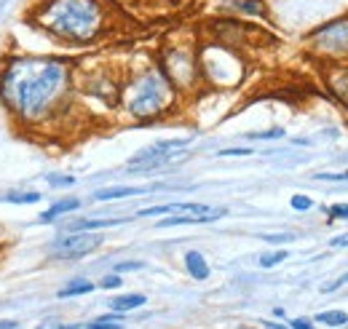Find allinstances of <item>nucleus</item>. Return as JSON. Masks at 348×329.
Listing matches in <instances>:
<instances>
[{
    "label": "nucleus",
    "instance_id": "nucleus-3",
    "mask_svg": "<svg viewBox=\"0 0 348 329\" xmlns=\"http://www.w3.org/2000/svg\"><path fill=\"white\" fill-rule=\"evenodd\" d=\"M174 102V86L161 70H145L123 88V107L137 121H150L166 112Z\"/></svg>",
    "mask_w": 348,
    "mask_h": 329
},
{
    "label": "nucleus",
    "instance_id": "nucleus-10",
    "mask_svg": "<svg viewBox=\"0 0 348 329\" xmlns=\"http://www.w3.org/2000/svg\"><path fill=\"white\" fill-rule=\"evenodd\" d=\"M185 268H187V273H190L193 279H198V281L209 279V263H207V257H204L201 252H187L185 254Z\"/></svg>",
    "mask_w": 348,
    "mask_h": 329
},
{
    "label": "nucleus",
    "instance_id": "nucleus-23",
    "mask_svg": "<svg viewBox=\"0 0 348 329\" xmlns=\"http://www.w3.org/2000/svg\"><path fill=\"white\" fill-rule=\"evenodd\" d=\"M236 8H241L244 14H262L260 0H241V3H236Z\"/></svg>",
    "mask_w": 348,
    "mask_h": 329
},
{
    "label": "nucleus",
    "instance_id": "nucleus-31",
    "mask_svg": "<svg viewBox=\"0 0 348 329\" xmlns=\"http://www.w3.org/2000/svg\"><path fill=\"white\" fill-rule=\"evenodd\" d=\"M329 246H335V249H343V246H348V233H343V236H335L332 241H329Z\"/></svg>",
    "mask_w": 348,
    "mask_h": 329
},
{
    "label": "nucleus",
    "instance_id": "nucleus-8",
    "mask_svg": "<svg viewBox=\"0 0 348 329\" xmlns=\"http://www.w3.org/2000/svg\"><path fill=\"white\" fill-rule=\"evenodd\" d=\"M313 43L324 54H332V56L346 54L348 51V19H338L332 24L316 30L313 32Z\"/></svg>",
    "mask_w": 348,
    "mask_h": 329
},
{
    "label": "nucleus",
    "instance_id": "nucleus-12",
    "mask_svg": "<svg viewBox=\"0 0 348 329\" xmlns=\"http://www.w3.org/2000/svg\"><path fill=\"white\" fill-rule=\"evenodd\" d=\"M147 193L145 188H105V190H96L94 198L96 201H113V198H131V196H142Z\"/></svg>",
    "mask_w": 348,
    "mask_h": 329
},
{
    "label": "nucleus",
    "instance_id": "nucleus-26",
    "mask_svg": "<svg viewBox=\"0 0 348 329\" xmlns=\"http://www.w3.org/2000/svg\"><path fill=\"white\" fill-rule=\"evenodd\" d=\"M139 268H142V263H118L116 268H113V273L121 276V273H129V270H139Z\"/></svg>",
    "mask_w": 348,
    "mask_h": 329
},
{
    "label": "nucleus",
    "instance_id": "nucleus-33",
    "mask_svg": "<svg viewBox=\"0 0 348 329\" xmlns=\"http://www.w3.org/2000/svg\"><path fill=\"white\" fill-rule=\"evenodd\" d=\"M292 329H313V324H311V321H305V319H295Z\"/></svg>",
    "mask_w": 348,
    "mask_h": 329
},
{
    "label": "nucleus",
    "instance_id": "nucleus-22",
    "mask_svg": "<svg viewBox=\"0 0 348 329\" xmlns=\"http://www.w3.org/2000/svg\"><path fill=\"white\" fill-rule=\"evenodd\" d=\"M284 137V129H271V132H255V134H247V139H278Z\"/></svg>",
    "mask_w": 348,
    "mask_h": 329
},
{
    "label": "nucleus",
    "instance_id": "nucleus-30",
    "mask_svg": "<svg viewBox=\"0 0 348 329\" xmlns=\"http://www.w3.org/2000/svg\"><path fill=\"white\" fill-rule=\"evenodd\" d=\"M38 329H72V327H65L62 321H56V319H48V321H43Z\"/></svg>",
    "mask_w": 348,
    "mask_h": 329
},
{
    "label": "nucleus",
    "instance_id": "nucleus-21",
    "mask_svg": "<svg viewBox=\"0 0 348 329\" xmlns=\"http://www.w3.org/2000/svg\"><path fill=\"white\" fill-rule=\"evenodd\" d=\"M72 182H75V177H67V174H51L48 177L51 188H70Z\"/></svg>",
    "mask_w": 348,
    "mask_h": 329
},
{
    "label": "nucleus",
    "instance_id": "nucleus-18",
    "mask_svg": "<svg viewBox=\"0 0 348 329\" xmlns=\"http://www.w3.org/2000/svg\"><path fill=\"white\" fill-rule=\"evenodd\" d=\"M287 257H289L287 249H278V252H265V254L260 257V268H273V265L284 263Z\"/></svg>",
    "mask_w": 348,
    "mask_h": 329
},
{
    "label": "nucleus",
    "instance_id": "nucleus-32",
    "mask_svg": "<svg viewBox=\"0 0 348 329\" xmlns=\"http://www.w3.org/2000/svg\"><path fill=\"white\" fill-rule=\"evenodd\" d=\"M329 214H332V217H340V219H348V206H340L338 203V206L329 209Z\"/></svg>",
    "mask_w": 348,
    "mask_h": 329
},
{
    "label": "nucleus",
    "instance_id": "nucleus-24",
    "mask_svg": "<svg viewBox=\"0 0 348 329\" xmlns=\"http://www.w3.org/2000/svg\"><path fill=\"white\" fill-rule=\"evenodd\" d=\"M262 241H268V243H287V241H292V233H262L260 236Z\"/></svg>",
    "mask_w": 348,
    "mask_h": 329
},
{
    "label": "nucleus",
    "instance_id": "nucleus-16",
    "mask_svg": "<svg viewBox=\"0 0 348 329\" xmlns=\"http://www.w3.org/2000/svg\"><path fill=\"white\" fill-rule=\"evenodd\" d=\"M5 201H8V203H38V201H41V193H38V190H24V193H5Z\"/></svg>",
    "mask_w": 348,
    "mask_h": 329
},
{
    "label": "nucleus",
    "instance_id": "nucleus-20",
    "mask_svg": "<svg viewBox=\"0 0 348 329\" xmlns=\"http://www.w3.org/2000/svg\"><path fill=\"white\" fill-rule=\"evenodd\" d=\"M289 203H292V209H295V212H308V209L313 206V201H311L308 196H303V193H295V196H292V201H289Z\"/></svg>",
    "mask_w": 348,
    "mask_h": 329
},
{
    "label": "nucleus",
    "instance_id": "nucleus-34",
    "mask_svg": "<svg viewBox=\"0 0 348 329\" xmlns=\"http://www.w3.org/2000/svg\"><path fill=\"white\" fill-rule=\"evenodd\" d=\"M16 327H19V324H16L14 319H3V321H0V329H16Z\"/></svg>",
    "mask_w": 348,
    "mask_h": 329
},
{
    "label": "nucleus",
    "instance_id": "nucleus-5",
    "mask_svg": "<svg viewBox=\"0 0 348 329\" xmlns=\"http://www.w3.org/2000/svg\"><path fill=\"white\" fill-rule=\"evenodd\" d=\"M161 72L169 78L172 86H182L187 88L190 83H196L198 78V65H196V56L185 48H172L163 54V65Z\"/></svg>",
    "mask_w": 348,
    "mask_h": 329
},
{
    "label": "nucleus",
    "instance_id": "nucleus-11",
    "mask_svg": "<svg viewBox=\"0 0 348 329\" xmlns=\"http://www.w3.org/2000/svg\"><path fill=\"white\" fill-rule=\"evenodd\" d=\"M78 209H81V201H78V198H65V201H56L54 206L46 209V212L41 214V219H43V222H51V219L62 217V214L78 212Z\"/></svg>",
    "mask_w": 348,
    "mask_h": 329
},
{
    "label": "nucleus",
    "instance_id": "nucleus-2",
    "mask_svg": "<svg viewBox=\"0 0 348 329\" xmlns=\"http://www.w3.org/2000/svg\"><path fill=\"white\" fill-rule=\"evenodd\" d=\"M30 22L62 43L86 46L105 32L107 8L102 0H38Z\"/></svg>",
    "mask_w": 348,
    "mask_h": 329
},
{
    "label": "nucleus",
    "instance_id": "nucleus-28",
    "mask_svg": "<svg viewBox=\"0 0 348 329\" xmlns=\"http://www.w3.org/2000/svg\"><path fill=\"white\" fill-rule=\"evenodd\" d=\"M346 284H348V273H346V276H340V279H338V281H332V284H327V286H324V289H322V292H327V294H329V292H335V289H340V286H346Z\"/></svg>",
    "mask_w": 348,
    "mask_h": 329
},
{
    "label": "nucleus",
    "instance_id": "nucleus-19",
    "mask_svg": "<svg viewBox=\"0 0 348 329\" xmlns=\"http://www.w3.org/2000/svg\"><path fill=\"white\" fill-rule=\"evenodd\" d=\"M86 329H121V316H102V319L91 321Z\"/></svg>",
    "mask_w": 348,
    "mask_h": 329
},
{
    "label": "nucleus",
    "instance_id": "nucleus-15",
    "mask_svg": "<svg viewBox=\"0 0 348 329\" xmlns=\"http://www.w3.org/2000/svg\"><path fill=\"white\" fill-rule=\"evenodd\" d=\"M180 203H161V206H150V209H139L137 217H169V214L177 212Z\"/></svg>",
    "mask_w": 348,
    "mask_h": 329
},
{
    "label": "nucleus",
    "instance_id": "nucleus-9",
    "mask_svg": "<svg viewBox=\"0 0 348 329\" xmlns=\"http://www.w3.org/2000/svg\"><path fill=\"white\" fill-rule=\"evenodd\" d=\"M123 219H78V222H67L65 233H94V230H105L113 225H121Z\"/></svg>",
    "mask_w": 348,
    "mask_h": 329
},
{
    "label": "nucleus",
    "instance_id": "nucleus-35",
    "mask_svg": "<svg viewBox=\"0 0 348 329\" xmlns=\"http://www.w3.org/2000/svg\"><path fill=\"white\" fill-rule=\"evenodd\" d=\"M268 327H271V329H287V327H278V324H268Z\"/></svg>",
    "mask_w": 348,
    "mask_h": 329
},
{
    "label": "nucleus",
    "instance_id": "nucleus-17",
    "mask_svg": "<svg viewBox=\"0 0 348 329\" xmlns=\"http://www.w3.org/2000/svg\"><path fill=\"white\" fill-rule=\"evenodd\" d=\"M316 321L319 324H327V327H343V324H348V316L343 310H332V313H319Z\"/></svg>",
    "mask_w": 348,
    "mask_h": 329
},
{
    "label": "nucleus",
    "instance_id": "nucleus-7",
    "mask_svg": "<svg viewBox=\"0 0 348 329\" xmlns=\"http://www.w3.org/2000/svg\"><path fill=\"white\" fill-rule=\"evenodd\" d=\"M225 217L222 206H209V203H180L174 214L163 217L158 228H172V225H190V222H214Z\"/></svg>",
    "mask_w": 348,
    "mask_h": 329
},
{
    "label": "nucleus",
    "instance_id": "nucleus-4",
    "mask_svg": "<svg viewBox=\"0 0 348 329\" xmlns=\"http://www.w3.org/2000/svg\"><path fill=\"white\" fill-rule=\"evenodd\" d=\"M190 147V139H161V142H153V145H147L145 150H139L134 158H131V163L126 166V172L137 174V172H156V169H163L169 166L172 161H177V155H180L182 150H187Z\"/></svg>",
    "mask_w": 348,
    "mask_h": 329
},
{
    "label": "nucleus",
    "instance_id": "nucleus-25",
    "mask_svg": "<svg viewBox=\"0 0 348 329\" xmlns=\"http://www.w3.org/2000/svg\"><path fill=\"white\" fill-rule=\"evenodd\" d=\"M316 179H329V182H343V179H348V172H322V174H316Z\"/></svg>",
    "mask_w": 348,
    "mask_h": 329
},
{
    "label": "nucleus",
    "instance_id": "nucleus-36",
    "mask_svg": "<svg viewBox=\"0 0 348 329\" xmlns=\"http://www.w3.org/2000/svg\"><path fill=\"white\" fill-rule=\"evenodd\" d=\"M118 3H129V0H118Z\"/></svg>",
    "mask_w": 348,
    "mask_h": 329
},
{
    "label": "nucleus",
    "instance_id": "nucleus-1",
    "mask_svg": "<svg viewBox=\"0 0 348 329\" xmlns=\"http://www.w3.org/2000/svg\"><path fill=\"white\" fill-rule=\"evenodd\" d=\"M72 86L70 62L62 56L16 54L0 67V102L19 123L35 126L67 102Z\"/></svg>",
    "mask_w": 348,
    "mask_h": 329
},
{
    "label": "nucleus",
    "instance_id": "nucleus-6",
    "mask_svg": "<svg viewBox=\"0 0 348 329\" xmlns=\"http://www.w3.org/2000/svg\"><path fill=\"white\" fill-rule=\"evenodd\" d=\"M102 243L96 233H65L51 243V257L54 260H81L91 254Z\"/></svg>",
    "mask_w": 348,
    "mask_h": 329
},
{
    "label": "nucleus",
    "instance_id": "nucleus-13",
    "mask_svg": "<svg viewBox=\"0 0 348 329\" xmlns=\"http://www.w3.org/2000/svg\"><path fill=\"white\" fill-rule=\"evenodd\" d=\"M91 289H94V284H91V281L78 279V281L67 284L65 289H59V292H56V297H59V300H67V297H81V294H89Z\"/></svg>",
    "mask_w": 348,
    "mask_h": 329
},
{
    "label": "nucleus",
    "instance_id": "nucleus-27",
    "mask_svg": "<svg viewBox=\"0 0 348 329\" xmlns=\"http://www.w3.org/2000/svg\"><path fill=\"white\" fill-rule=\"evenodd\" d=\"M249 147H225V150H220V155H249Z\"/></svg>",
    "mask_w": 348,
    "mask_h": 329
},
{
    "label": "nucleus",
    "instance_id": "nucleus-29",
    "mask_svg": "<svg viewBox=\"0 0 348 329\" xmlns=\"http://www.w3.org/2000/svg\"><path fill=\"white\" fill-rule=\"evenodd\" d=\"M102 286L105 289H116V286H121V276H105V279H102Z\"/></svg>",
    "mask_w": 348,
    "mask_h": 329
},
{
    "label": "nucleus",
    "instance_id": "nucleus-14",
    "mask_svg": "<svg viewBox=\"0 0 348 329\" xmlns=\"http://www.w3.org/2000/svg\"><path fill=\"white\" fill-rule=\"evenodd\" d=\"M139 305H145V294H121V297L110 300V308L116 310H131V308H139Z\"/></svg>",
    "mask_w": 348,
    "mask_h": 329
}]
</instances>
